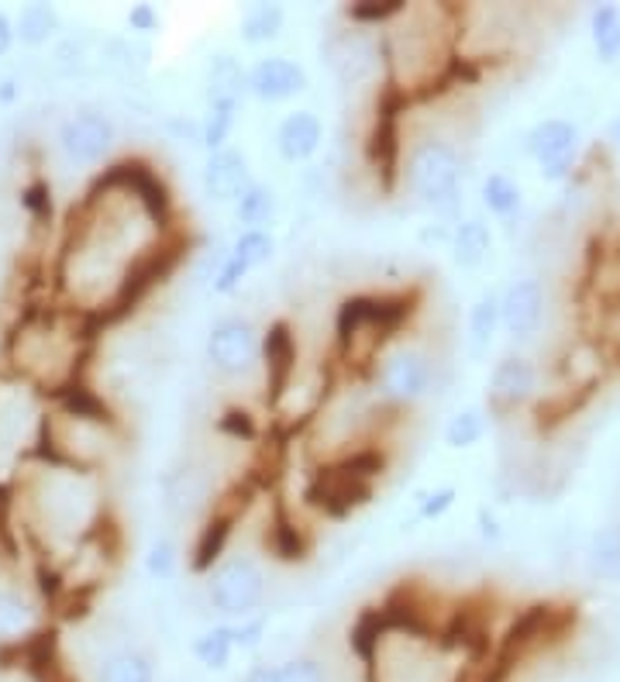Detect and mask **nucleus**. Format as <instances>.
<instances>
[{"mask_svg": "<svg viewBox=\"0 0 620 682\" xmlns=\"http://www.w3.org/2000/svg\"><path fill=\"white\" fill-rule=\"evenodd\" d=\"M458 179H463V163L448 142L428 138L407 159V187L417 200L442 214H452L458 204Z\"/></svg>", "mask_w": 620, "mask_h": 682, "instance_id": "1", "label": "nucleus"}, {"mask_svg": "<svg viewBox=\"0 0 620 682\" xmlns=\"http://www.w3.org/2000/svg\"><path fill=\"white\" fill-rule=\"evenodd\" d=\"M207 596L217 614L225 617H252L266 599V576L252 558H225L207 579Z\"/></svg>", "mask_w": 620, "mask_h": 682, "instance_id": "2", "label": "nucleus"}, {"mask_svg": "<svg viewBox=\"0 0 620 682\" xmlns=\"http://www.w3.org/2000/svg\"><path fill=\"white\" fill-rule=\"evenodd\" d=\"M410 311L414 307L407 296H387V293L349 296L338 307V341L349 349L363 334H393L410 317Z\"/></svg>", "mask_w": 620, "mask_h": 682, "instance_id": "3", "label": "nucleus"}, {"mask_svg": "<svg viewBox=\"0 0 620 682\" xmlns=\"http://www.w3.org/2000/svg\"><path fill=\"white\" fill-rule=\"evenodd\" d=\"M258 355H263V338L242 317L217 320L207 334V363L222 376H245Z\"/></svg>", "mask_w": 620, "mask_h": 682, "instance_id": "4", "label": "nucleus"}, {"mask_svg": "<svg viewBox=\"0 0 620 682\" xmlns=\"http://www.w3.org/2000/svg\"><path fill=\"white\" fill-rule=\"evenodd\" d=\"M528 155L542 166L545 179H566L575 166L579 155V128L562 117H548V122H537L528 131Z\"/></svg>", "mask_w": 620, "mask_h": 682, "instance_id": "5", "label": "nucleus"}, {"mask_svg": "<svg viewBox=\"0 0 620 682\" xmlns=\"http://www.w3.org/2000/svg\"><path fill=\"white\" fill-rule=\"evenodd\" d=\"M428 390H431V363L425 352L396 349L393 355L383 358V369H379V393H383L390 404L410 407Z\"/></svg>", "mask_w": 620, "mask_h": 682, "instance_id": "6", "label": "nucleus"}, {"mask_svg": "<svg viewBox=\"0 0 620 682\" xmlns=\"http://www.w3.org/2000/svg\"><path fill=\"white\" fill-rule=\"evenodd\" d=\"M59 146L63 152L73 159L79 166H93L100 163L111 146H114V125L111 117L97 114V111H84V114H73L69 122L59 128Z\"/></svg>", "mask_w": 620, "mask_h": 682, "instance_id": "7", "label": "nucleus"}, {"mask_svg": "<svg viewBox=\"0 0 620 682\" xmlns=\"http://www.w3.org/2000/svg\"><path fill=\"white\" fill-rule=\"evenodd\" d=\"M307 90V70L287 55H266L255 59L249 70V93L266 104H283Z\"/></svg>", "mask_w": 620, "mask_h": 682, "instance_id": "8", "label": "nucleus"}, {"mask_svg": "<svg viewBox=\"0 0 620 682\" xmlns=\"http://www.w3.org/2000/svg\"><path fill=\"white\" fill-rule=\"evenodd\" d=\"M307 496L321 510H328L331 517H345L355 507L366 504V500L372 496V487L366 483V479L352 476L349 469H342V466L334 463V466H328V469H321V472L314 476Z\"/></svg>", "mask_w": 620, "mask_h": 682, "instance_id": "9", "label": "nucleus"}, {"mask_svg": "<svg viewBox=\"0 0 620 682\" xmlns=\"http://www.w3.org/2000/svg\"><path fill=\"white\" fill-rule=\"evenodd\" d=\"M255 184L252 179V169H249V159L238 152V149H222L207 155L204 163V193L214 200V204H238L249 187Z\"/></svg>", "mask_w": 620, "mask_h": 682, "instance_id": "10", "label": "nucleus"}, {"mask_svg": "<svg viewBox=\"0 0 620 682\" xmlns=\"http://www.w3.org/2000/svg\"><path fill=\"white\" fill-rule=\"evenodd\" d=\"M499 317L514 338H531L545 317V290L537 279H517L499 293Z\"/></svg>", "mask_w": 620, "mask_h": 682, "instance_id": "11", "label": "nucleus"}, {"mask_svg": "<svg viewBox=\"0 0 620 682\" xmlns=\"http://www.w3.org/2000/svg\"><path fill=\"white\" fill-rule=\"evenodd\" d=\"M325 125L314 111H293L276 128V152L287 163H307V159L321 149Z\"/></svg>", "mask_w": 620, "mask_h": 682, "instance_id": "12", "label": "nucleus"}, {"mask_svg": "<svg viewBox=\"0 0 620 682\" xmlns=\"http://www.w3.org/2000/svg\"><path fill=\"white\" fill-rule=\"evenodd\" d=\"M537 369L524 355H504L490 376V400L493 407H517L534 393Z\"/></svg>", "mask_w": 620, "mask_h": 682, "instance_id": "13", "label": "nucleus"}, {"mask_svg": "<svg viewBox=\"0 0 620 682\" xmlns=\"http://www.w3.org/2000/svg\"><path fill=\"white\" fill-rule=\"evenodd\" d=\"M263 358H266V379H269V390H273V400L283 396L290 379L296 372V341H293V331L287 320H273L269 331L263 334Z\"/></svg>", "mask_w": 620, "mask_h": 682, "instance_id": "14", "label": "nucleus"}, {"mask_svg": "<svg viewBox=\"0 0 620 682\" xmlns=\"http://www.w3.org/2000/svg\"><path fill=\"white\" fill-rule=\"evenodd\" d=\"M249 93V73L235 55H214L207 66V108L238 111L242 97Z\"/></svg>", "mask_w": 620, "mask_h": 682, "instance_id": "15", "label": "nucleus"}, {"mask_svg": "<svg viewBox=\"0 0 620 682\" xmlns=\"http://www.w3.org/2000/svg\"><path fill=\"white\" fill-rule=\"evenodd\" d=\"M235 520H238L235 510H214L207 517V525L200 528L197 545H193V558H190L193 572H214L222 566V555H225L231 531H235Z\"/></svg>", "mask_w": 620, "mask_h": 682, "instance_id": "16", "label": "nucleus"}, {"mask_svg": "<svg viewBox=\"0 0 620 682\" xmlns=\"http://www.w3.org/2000/svg\"><path fill=\"white\" fill-rule=\"evenodd\" d=\"M493 252V231L483 217L458 220L452 231V258L463 269H479Z\"/></svg>", "mask_w": 620, "mask_h": 682, "instance_id": "17", "label": "nucleus"}, {"mask_svg": "<svg viewBox=\"0 0 620 682\" xmlns=\"http://www.w3.org/2000/svg\"><path fill=\"white\" fill-rule=\"evenodd\" d=\"M35 607L11 590H0V645H22L35 634Z\"/></svg>", "mask_w": 620, "mask_h": 682, "instance_id": "18", "label": "nucleus"}, {"mask_svg": "<svg viewBox=\"0 0 620 682\" xmlns=\"http://www.w3.org/2000/svg\"><path fill=\"white\" fill-rule=\"evenodd\" d=\"M52 396L59 400V404H63V411L69 414V417H79V420H90V425H100V428H111L114 425V414H111V407L104 404V400H100L87 383H66V387H59V390H52Z\"/></svg>", "mask_w": 620, "mask_h": 682, "instance_id": "19", "label": "nucleus"}, {"mask_svg": "<svg viewBox=\"0 0 620 682\" xmlns=\"http://www.w3.org/2000/svg\"><path fill=\"white\" fill-rule=\"evenodd\" d=\"M276 211H279L276 190L266 187V184H258V179L249 187V193L235 204V217H238V225H245V231H266L276 220Z\"/></svg>", "mask_w": 620, "mask_h": 682, "instance_id": "20", "label": "nucleus"}, {"mask_svg": "<svg viewBox=\"0 0 620 682\" xmlns=\"http://www.w3.org/2000/svg\"><path fill=\"white\" fill-rule=\"evenodd\" d=\"M504 328V317H499V293H483L469 311V345L476 355H483L496 331Z\"/></svg>", "mask_w": 620, "mask_h": 682, "instance_id": "21", "label": "nucleus"}, {"mask_svg": "<svg viewBox=\"0 0 620 682\" xmlns=\"http://www.w3.org/2000/svg\"><path fill=\"white\" fill-rule=\"evenodd\" d=\"M235 652L238 648H235V637H231V624H214L204 634L193 637V658L211 672H225Z\"/></svg>", "mask_w": 620, "mask_h": 682, "instance_id": "22", "label": "nucleus"}, {"mask_svg": "<svg viewBox=\"0 0 620 682\" xmlns=\"http://www.w3.org/2000/svg\"><path fill=\"white\" fill-rule=\"evenodd\" d=\"M486 428H490V417L483 407H463L448 417L445 425V445L455 449V452H466V449H476L479 441L486 438Z\"/></svg>", "mask_w": 620, "mask_h": 682, "instance_id": "23", "label": "nucleus"}, {"mask_svg": "<svg viewBox=\"0 0 620 682\" xmlns=\"http://www.w3.org/2000/svg\"><path fill=\"white\" fill-rule=\"evenodd\" d=\"M287 11L279 4H252L242 17V38L249 46H269L283 35Z\"/></svg>", "mask_w": 620, "mask_h": 682, "instance_id": "24", "label": "nucleus"}, {"mask_svg": "<svg viewBox=\"0 0 620 682\" xmlns=\"http://www.w3.org/2000/svg\"><path fill=\"white\" fill-rule=\"evenodd\" d=\"M97 682H155V669L142 652H114L100 661Z\"/></svg>", "mask_w": 620, "mask_h": 682, "instance_id": "25", "label": "nucleus"}, {"mask_svg": "<svg viewBox=\"0 0 620 682\" xmlns=\"http://www.w3.org/2000/svg\"><path fill=\"white\" fill-rule=\"evenodd\" d=\"M586 561L596 579H620V528H599L590 538Z\"/></svg>", "mask_w": 620, "mask_h": 682, "instance_id": "26", "label": "nucleus"}, {"mask_svg": "<svg viewBox=\"0 0 620 682\" xmlns=\"http://www.w3.org/2000/svg\"><path fill=\"white\" fill-rule=\"evenodd\" d=\"M59 28H63V22H59V11L52 4H28L14 22V31L25 46H46L49 38L59 35Z\"/></svg>", "mask_w": 620, "mask_h": 682, "instance_id": "27", "label": "nucleus"}, {"mask_svg": "<svg viewBox=\"0 0 620 682\" xmlns=\"http://www.w3.org/2000/svg\"><path fill=\"white\" fill-rule=\"evenodd\" d=\"M524 204V193L517 187V179L507 173H490L483 179V207L496 217H514Z\"/></svg>", "mask_w": 620, "mask_h": 682, "instance_id": "28", "label": "nucleus"}, {"mask_svg": "<svg viewBox=\"0 0 620 682\" xmlns=\"http://www.w3.org/2000/svg\"><path fill=\"white\" fill-rule=\"evenodd\" d=\"M590 31H593V46L596 55L604 63H613L620 55V8L617 4H599L590 14Z\"/></svg>", "mask_w": 620, "mask_h": 682, "instance_id": "29", "label": "nucleus"}, {"mask_svg": "<svg viewBox=\"0 0 620 682\" xmlns=\"http://www.w3.org/2000/svg\"><path fill=\"white\" fill-rule=\"evenodd\" d=\"M269 545H273V555L279 561H304L307 558V541L300 534V528L287 517L283 507H276L273 514V525H269Z\"/></svg>", "mask_w": 620, "mask_h": 682, "instance_id": "30", "label": "nucleus"}, {"mask_svg": "<svg viewBox=\"0 0 620 682\" xmlns=\"http://www.w3.org/2000/svg\"><path fill=\"white\" fill-rule=\"evenodd\" d=\"M231 255L238 258V263H245L249 269H258L276 255V238L269 231H242L235 238Z\"/></svg>", "mask_w": 620, "mask_h": 682, "instance_id": "31", "label": "nucleus"}, {"mask_svg": "<svg viewBox=\"0 0 620 682\" xmlns=\"http://www.w3.org/2000/svg\"><path fill=\"white\" fill-rule=\"evenodd\" d=\"M404 0H363V4H352L345 14L355 25H387L393 17H404Z\"/></svg>", "mask_w": 620, "mask_h": 682, "instance_id": "32", "label": "nucleus"}, {"mask_svg": "<svg viewBox=\"0 0 620 682\" xmlns=\"http://www.w3.org/2000/svg\"><path fill=\"white\" fill-rule=\"evenodd\" d=\"M252 269L245 266V263H238V258L228 252L222 263H217V269H214V293H235L238 287L245 283V276H249Z\"/></svg>", "mask_w": 620, "mask_h": 682, "instance_id": "33", "label": "nucleus"}, {"mask_svg": "<svg viewBox=\"0 0 620 682\" xmlns=\"http://www.w3.org/2000/svg\"><path fill=\"white\" fill-rule=\"evenodd\" d=\"M283 682H328V672L317 658H290L287 666H279Z\"/></svg>", "mask_w": 620, "mask_h": 682, "instance_id": "34", "label": "nucleus"}, {"mask_svg": "<svg viewBox=\"0 0 620 682\" xmlns=\"http://www.w3.org/2000/svg\"><path fill=\"white\" fill-rule=\"evenodd\" d=\"M22 204L28 207V214L35 220H49L52 217V190L46 179H35V184H28L22 190Z\"/></svg>", "mask_w": 620, "mask_h": 682, "instance_id": "35", "label": "nucleus"}, {"mask_svg": "<svg viewBox=\"0 0 620 682\" xmlns=\"http://www.w3.org/2000/svg\"><path fill=\"white\" fill-rule=\"evenodd\" d=\"M455 496H458L455 487H438V490L425 493V496H421V507H417V517H421V520H438V517H445V514L452 510V504H455Z\"/></svg>", "mask_w": 620, "mask_h": 682, "instance_id": "36", "label": "nucleus"}, {"mask_svg": "<svg viewBox=\"0 0 620 682\" xmlns=\"http://www.w3.org/2000/svg\"><path fill=\"white\" fill-rule=\"evenodd\" d=\"M145 566H149V572H152L155 579H169V576L176 572V545H173L169 538L155 541Z\"/></svg>", "mask_w": 620, "mask_h": 682, "instance_id": "37", "label": "nucleus"}, {"mask_svg": "<svg viewBox=\"0 0 620 682\" xmlns=\"http://www.w3.org/2000/svg\"><path fill=\"white\" fill-rule=\"evenodd\" d=\"M263 631H266V620L263 617H245L242 624H231V637H235V648H258V641H263Z\"/></svg>", "mask_w": 620, "mask_h": 682, "instance_id": "38", "label": "nucleus"}, {"mask_svg": "<svg viewBox=\"0 0 620 682\" xmlns=\"http://www.w3.org/2000/svg\"><path fill=\"white\" fill-rule=\"evenodd\" d=\"M128 28L131 31H142V35H152L159 28V11L152 4H135L128 11Z\"/></svg>", "mask_w": 620, "mask_h": 682, "instance_id": "39", "label": "nucleus"}, {"mask_svg": "<svg viewBox=\"0 0 620 682\" xmlns=\"http://www.w3.org/2000/svg\"><path fill=\"white\" fill-rule=\"evenodd\" d=\"M222 431H228V434H235V438H252L255 428H252L249 411H228V414L222 417Z\"/></svg>", "mask_w": 620, "mask_h": 682, "instance_id": "40", "label": "nucleus"}, {"mask_svg": "<svg viewBox=\"0 0 620 682\" xmlns=\"http://www.w3.org/2000/svg\"><path fill=\"white\" fill-rule=\"evenodd\" d=\"M14 38H17V31H14V22H11V17H8L4 11H0V55H8V52H11Z\"/></svg>", "mask_w": 620, "mask_h": 682, "instance_id": "41", "label": "nucleus"}, {"mask_svg": "<svg viewBox=\"0 0 620 682\" xmlns=\"http://www.w3.org/2000/svg\"><path fill=\"white\" fill-rule=\"evenodd\" d=\"M479 517V531H483V538L486 541H499V534H504V531H499V525H496V517L483 507V510H479L476 514Z\"/></svg>", "mask_w": 620, "mask_h": 682, "instance_id": "42", "label": "nucleus"}, {"mask_svg": "<svg viewBox=\"0 0 620 682\" xmlns=\"http://www.w3.org/2000/svg\"><path fill=\"white\" fill-rule=\"evenodd\" d=\"M245 682H283V675H279L276 666H255V669H249Z\"/></svg>", "mask_w": 620, "mask_h": 682, "instance_id": "43", "label": "nucleus"}, {"mask_svg": "<svg viewBox=\"0 0 620 682\" xmlns=\"http://www.w3.org/2000/svg\"><path fill=\"white\" fill-rule=\"evenodd\" d=\"M610 138H613V142L620 146V114H617L613 122H610Z\"/></svg>", "mask_w": 620, "mask_h": 682, "instance_id": "44", "label": "nucleus"}]
</instances>
